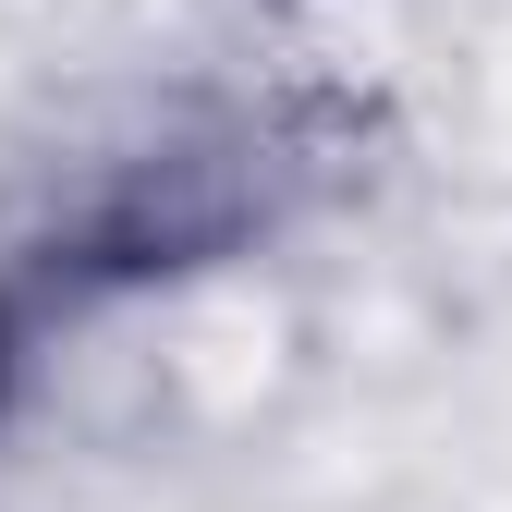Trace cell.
<instances>
[{
	"label": "cell",
	"instance_id": "obj_1",
	"mask_svg": "<svg viewBox=\"0 0 512 512\" xmlns=\"http://www.w3.org/2000/svg\"><path fill=\"white\" fill-rule=\"evenodd\" d=\"M25 366H37V317H25L13 293H0V415L25 403Z\"/></svg>",
	"mask_w": 512,
	"mask_h": 512
}]
</instances>
